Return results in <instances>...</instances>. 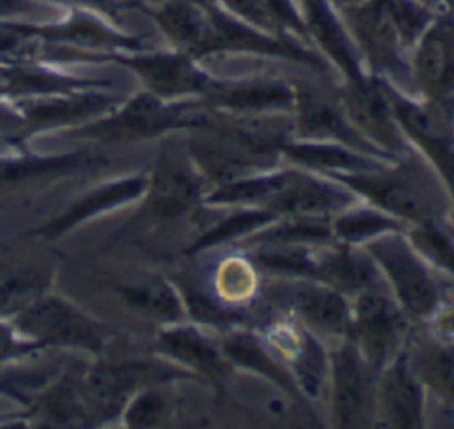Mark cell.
<instances>
[{"mask_svg":"<svg viewBox=\"0 0 454 429\" xmlns=\"http://www.w3.org/2000/svg\"><path fill=\"white\" fill-rule=\"evenodd\" d=\"M192 372L156 360H99L78 381L89 424L121 413L124 402L138 390L170 379L192 378Z\"/></svg>","mask_w":454,"mask_h":429,"instance_id":"obj_1","label":"cell"},{"mask_svg":"<svg viewBox=\"0 0 454 429\" xmlns=\"http://www.w3.org/2000/svg\"><path fill=\"white\" fill-rule=\"evenodd\" d=\"M11 321L23 337L37 342L46 351L50 347H69L99 355L110 339V328L105 323L51 291L39 296Z\"/></svg>","mask_w":454,"mask_h":429,"instance_id":"obj_2","label":"cell"},{"mask_svg":"<svg viewBox=\"0 0 454 429\" xmlns=\"http://www.w3.org/2000/svg\"><path fill=\"white\" fill-rule=\"evenodd\" d=\"M333 176L376 206L417 223L431 222L442 211V197H438L429 176L417 167Z\"/></svg>","mask_w":454,"mask_h":429,"instance_id":"obj_3","label":"cell"},{"mask_svg":"<svg viewBox=\"0 0 454 429\" xmlns=\"http://www.w3.org/2000/svg\"><path fill=\"white\" fill-rule=\"evenodd\" d=\"M204 122L206 117L193 106H165L153 94H138L112 115L82 126L71 135L101 142H135L153 138L172 128Z\"/></svg>","mask_w":454,"mask_h":429,"instance_id":"obj_4","label":"cell"},{"mask_svg":"<svg viewBox=\"0 0 454 429\" xmlns=\"http://www.w3.org/2000/svg\"><path fill=\"white\" fill-rule=\"evenodd\" d=\"M371 255L388 275L403 307L413 316H429L438 303L436 285L411 246L395 234L374 236L367 245Z\"/></svg>","mask_w":454,"mask_h":429,"instance_id":"obj_5","label":"cell"},{"mask_svg":"<svg viewBox=\"0 0 454 429\" xmlns=\"http://www.w3.org/2000/svg\"><path fill=\"white\" fill-rule=\"evenodd\" d=\"M147 186L149 176L145 174H129L108 179L80 195L60 214L32 229L30 236L43 241H53L89 220L144 199Z\"/></svg>","mask_w":454,"mask_h":429,"instance_id":"obj_6","label":"cell"},{"mask_svg":"<svg viewBox=\"0 0 454 429\" xmlns=\"http://www.w3.org/2000/svg\"><path fill=\"white\" fill-rule=\"evenodd\" d=\"M106 163L108 160L92 149L35 154L23 145L0 156V188L64 177L82 170L103 167Z\"/></svg>","mask_w":454,"mask_h":429,"instance_id":"obj_7","label":"cell"},{"mask_svg":"<svg viewBox=\"0 0 454 429\" xmlns=\"http://www.w3.org/2000/svg\"><path fill=\"white\" fill-rule=\"evenodd\" d=\"M355 333L371 369L380 367L399 340L404 321L381 289L364 291L356 301Z\"/></svg>","mask_w":454,"mask_h":429,"instance_id":"obj_8","label":"cell"},{"mask_svg":"<svg viewBox=\"0 0 454 429\" xmlns=\"http://www.w3.org/2000/svg\"><path fill=\"white\" fill-rule=\"evenodd\" d=\"M115 98L105 96L99 92L87 94H46V96H32L21 98L16 103V110L25 121L23 140L30 133H37L43 129L69 126L87 117L106 112L115 105Z\"/></svg>","mask_w":454,"mask_h":429,"instance_id":"obj_9","label":"cell"},{"mask_svg":"<svg viewBox=\"0 0 454 429\" xmlns=\"http://www.w3.org/2000/svg\"><path fill=\"white\" fill-rule=\"evenodd\" d=\"M200 193V183L192 168L174 158L161 156L149 176L142 211L151 218H177L199 204Z\"/></svg>","mask_w":454,"mask_h":429,"instance_id":"obj_10","label":"cell"},{"mask_svg":"<svg viewBox=\"0 0 454 429\" xmlns=\"http://www.w3.org/2000/svg\"><path fill=\"white\" fill-rule=\"evenodd\" d=\"M117 298L133 312L163 324L183 323L186 310L177 287L161 277H142L112 285Z\"/></svg>","mask_w":454,"mask_h":429,"instance_id":"obj_11","label":"cell"},{"mask_svg":"<svg viewBox=\"0 0 454 429\" xmlns=\"http://www.w3.org/2000/svg\"><path fill=\"white\" fill-rule=\"evenodd\" d=\"M277 294L316 328L337 333L349 330L348 303L332 285L296 282L280 287Z\"/></svg>","mask_w":454,"mask_h":429,"instance_id":"obj_12","label":"cell"},{"mask_svg":"<svg viewBox=\"0 0 454 429\" xmlns=\"http://www.w3.org/2000/svg\"><path fill=\"white\" fill-rule=\"evenodd\" d=\"M367 360L355 344H346L333 355V406L340 425H353L367 399Z\"/></svg>","mask_w":454,"mask_h":429,"instance_id":"obj_13","label":"cell"},{"mask_svg":"<svg viewBox=\"0 0 454 429\" xmlns=\"http://www.w3.org/2000/svg\"><path fill=\"white\" fill-rule=\"evenodd\" d=\"M353 199L342 190L296 172H287L286 183L268 202L271 211L316 216L348 207Z\"/></svg>","mask_w":454,"mask_h":429,"instance_id":"obj_14","label":"cell"},{"mask_svg":"<svg viewBox=\"0 0 454 429\" xmlns=\"http://www.w3.org/2000/svg\"><path fill=\"white\" fill-rule=\"evenodd\" d=\"M156 349L211 379H222L227 374L220 351L200 332L183 323L161 330Z\"/></svg>","mask_w":454,"mask_h":429,"instance_id":"obj_15","label":"cell"},{"mask_svg":"<svg viewBox=\"0 0 454 429\" xmlns=\"http://www.w3.org/2000/svg\"><path fill=\"white\" fill-rule=\"evenodd\" d=\"M53 268L41 262H0V317L12 319L50 291Z\"/></svg>","mask_w":454,"mask_h":429,"instance_id":"obj_16","label":"cell"},{"mask_svg":"<svg viewBox=\"0 0 454 429\" xmlns=\"http://www.w3.org/2000/svg\"><path fill=\"white\" fill-rule=\"evenodd\" d=\"M121 62L137 71L151 90L160 96L197 92L207 87V80L186 58L177 55L121 58Z\"/></svg>","mask_w":454,"mask_h":429,"instance_id":"obj_17","label":"cell"},{"mask_svg":"<svg viewBox=\"0 0 454 429\" xmlns=\"http://www.w3.org/2000/svg\"><path fill=\"white\" fill-rule=\"evenodd\" d=\"M380 399L385 417L394 425H420L422 394L406 356H399L383 374Z\"/></svg>","mask_w":454,"mask_h":429,"instance_id":"obj_18","label":"cell"},{"mask_svg":"<svg viewBox=\"0 0 454 429\" xmlns=\"http://www.w3.org/2000/svg\"><path fill=\"white\" fill-rule=\"evenodd\" d=\"M316 278L342 291H372L381 289V278L367 255L348 246L335 248L316 261Z\"/></svg>","mask_w":454,"mask_h":429,"instance_id":"obj_19","label":"cell"},{"mask_svg":"<svg viewBox=\"0 0 454 429\" xmlns=\"http://www.w3.org/2000/svg\"><path fill=\"white\" fill-rule=\"evenodd\" d=\"M222 351L223 356L234 363L266 376L282 390L289 392L296 401H300V392L293 376L264 349V346L254 335L247 332H234L223 339Z\"/></svg>","mask_w":454,"mask_h":429,"instance_id":"obj_20","label":"cell"},{"mask_svg":"<svg viewBox=\"0 0 454 429\" xmlns=\"http://www.w3.org/2000/svg\"><path fill=\"white\" fill-rule=\"evenodd\" d=\"M349 113L355 122L364 128L374 140L397 151L403 147L401 138L390 121V108L385 98L372 87L358 82L348 98Z\"/></svg>","mask_w":454,"mask_h":429,"instance_id":"obj_21","label":"cell"},{"mask_svg":"<svg viewBox=\"0 0 454 429\" xmlns=\"http://www.w3.org/2000/svg\"><path fill=\"white\" fill-rule=\"evenodd\" d=\"M300 126L303 135L319 136V138H335L358 149L360 152L380 154L378 147L364 140L351 126H348V122L332 106H328L323 101H317L312 98H305L301 101Z\"/></svg>","mask_w":454,"mask_h":429,"instance_id":"obj_22","label":"cell"},{"mask_svg":"<svg viewBox=\"0 0 454 429\" xmlns=\"http://www.w3.org/2000/svg\"><path fill=\"white\" fill-rule=\"evenodd\" d=\"M280 149L296 163L314 168H333L348 174L381 170V165L358 152L330 144H282Z\"/></svg>","mask_w":454,"mask_h":429,"instance_id":"obj_23","label":"cell"},{"mask_svg":"<svg viewBox=\"0 0 454 429\" xmlns=\"http://www.w3.org/2000/svg\"><path fill=\"white\" fill-rule=\"evenodd\" d=\"M71 381L66 378L55 379L39 395H35L34 401H30L28 408L53 425L89 424L78 383Z\"/></svg>","mask_w":454,"mask_h":429,"instance_id":"obj_24","label":"cell"},{"mask_svg":"<svg viewBox=\"0 0 454 429\" xmlns=\"http://www.w3.org/2000/svg\"><path fill=\"white\" fill-rule=\"evenodd\" d=\"M419 69L426 85L447 92L454 87V50L450 35H429L419 53Z\"/></svg>","mask_w":454,"mask_h":429,"instance_id":"obj_25","label":"cell"},{"mask_svg":"<svg viewBox=\"0 0 454 429\" xmlns=\"http://www.w3.org/2000/svg\"><path fill=\"white\" fill-rule=\"evenodd\" d=\"M287 172L271 174L254 179H232L220 183L216 190L207 195V202L213 204H243V202H264L268 204L271 197L286 183Z\"/></svg>","mask_w":454,"mask_h":429,"instance_id":"obj_26","label":"cell"},{"mask_svg":"<svg viewBox=\"0 0 454 429\" xmlns=\"http://www.w3.org/2000/svg\"><path fill=\"white\" fill-rule=\"evenodd\" d=\"M415 370L438 394L454 401V346L433 344L422 347L415 360Z\"/></svg>","mask_w":454,"mask_h":429,"instance_id":"obj_27","label":"cell"},{"mask_svg":"<svg viewBox=\"0 0 454 429\" xmlns=\"http://www.w3.org/2000/svg\"><path fill=\"white\" fill-rule=\"evenodd\" d=\"M216 101L234 106V108H268V106H286L291 103V90L275 82L247 83L231 89H222L215 94Z\"/></svg>","mask_w":454,"mask_h":429,"instance_id":"obj_28","label":"cell"},{"mask_svg":"<svg viewBox=\"0 0 454 429\" xmlns=\"http://www.w3.org/2000/svg\"><path fill=\"white\" fill-rule=\"evenodd\" d=\"M307 5H309V14H310L312 28H314L316 35L319 37V41L323 43V46L332 53V57H335V60L353 78H358L356 60H355L353 53H351V48H349L342 30L335 23V20H332V16H330L328 9L325 7V4L321 0H307Z\"/></svg>","mask_w":454,"mask_h":429,"instance_id":"obj_29","label":"cell"},{"mask_svg":"<svg viewBox=\"0 0 454 429\" xmlns=\"http://www.w3.org/2000/svg\"><path fill=\"white\" fill-rule=\"evenodd\" d=\"M277 213L271 209H252V211H239L222 222H218L215 227H211L207 232H204L190 248L188 252H199L202 248L215 246L218 243H225L232 238H239L261 225H268L270 222L277 220Z\"/></svg>","mask_w":454,"mask_h":429,"instance_id":"obj_30","label":"cell"},{"mask_svg":"<svg viewBox=\"0 0 454 429\" xmlns=\"http://www.w3.org/2000/svg\"><path fill=\"white\" fill-rule=\"evenodd\" d=\"M168 415L165 395L156 385L135 392L122 406L119 418L126 427H154L161 425Z\"/></svg>","mask_w":454,"mask_h":429,"instance_id":"obj_31","label":"cell"},{"mask_svg":"<svg viewBox=\"0 0 454 429\" xmlns=\"http://www.w3.org/2000/svg\"><path fill=\"white\" fill-rule=\"evenodd\" d=\"M399 229V222L394 218H388L376 211H353L346 213L333 223V234L342 238L348 243L362 241V239H372L374 236L385 234L388 230Z\"/></svg>","mask_w":454,"mask_h":429,"instance_id":"obj_32","label":"cell"},{"mask_svg":"<svg viewBox=\"0 0 454 429\" xmlns=\"http://www.w3.org/2000/svg\"><path fill=\"white\" fill-rule=\"evenodd\" d=\"M332 229L325 220L316 216H300L291 222L266 229L255 238L259 243L270 245H291L298 241H325L332 236Z\"/></svg>","mask_w":454,"mask_h":429,"instance_id":"obj_33","label":"cell"},{"mask_svg":"<svg viewBox=\"0 0 454 429\" xmlns=\"http://www.w3.org/2000/svg\"><path fill=\"white\" fill-rule=\"evenodd\" d=\"M254 261L264 269L282 275L316 278L317 273L316 261L305 250L293 248L289 245H280V248L261 250L255 254Z\"/></svg>","mask_w":454,"mask_h":429,"instance_id":"obj_34","label":"cell"},{"mask_svg":"<svg viewBox=\"0 0 454 429\" xmlns=\"http://www.w3.org/2000/svg\"><path fill=\"white\" fill-rule=\"evenodd\" d=\"M160 23L179 43L200 51L206 39V25L195 11L186 5H168L160 12Z\"/></svg>","mask_w":454,"mask_h":429,"instance_id":"obj_35","label":"cell"},{"mask_svg":"<svg viewBox=\"0 0 454 429\" xmlns=\"http://www.w3.org/2000/svg\"><path fill=\"white\" fill-rule=\"evenodd\" d=\"M293 365L303 390L314 397L325 379L326 358L321 346L307 333L300 337L298 351L293 356Z\"/></svg>","mask_w":454,"mask_h":429,"instance_id":"obj_36","label":"cell"},{"mask_svg":"<svg viewBox=\"0 0 454 429\" xmlns=\"http://www.w3.org/2000/svg\"><path fill=\"white\" fill-rule=\"evenodd\" d=\"M177 291L181 294L184 310L197 323L209 324V326H225V324H231L239 319V316L236 312H231L229 308L222 307L209 294L202 292L195 285L183 284V280H179Z\"/></svg>","mask_w":454,"mask_h":429,"instance_id":"obj_37","label":"cell"},{"mask_svg":"<svg viewBox=\"0 0 454 429\" xmlns=\"http://www.w3.org/2000/svg\"><path fill=\"white\" fill-rule=\"evenodd\" d=\"M411 241L433 262L454 275V239L434 220L417 223V229L411 230Z\"/></svg>","mask_w":454,"mask_h":429,"instance_id":"obj_38","label":"cell"},{"mask_svg":"<svg viewBox=\"0 0 454 429\" xmlns=\"http://www.w3.org/2000/svg\"><path fill=\"white\" fill-rule=\"evenodd\" d=\"M44 351L46 349L43 346L23 337L11 319L0 317V369L11 367L27 356H34Z\"/></svg>","mask_w":454,"mask_h":429,"instance_id":"obj_39","label":"cell"},{"mask_svg":"<svg viewBox=\"0 0 454 429\" xmlns=\"http://www.w3.org/2000/svg\"><path fill=\"white\" fill-rule=\"evenodd\" d=\"M419 144L431 156V160L438 167L440 174L443 176V179L454 197V144H452V140L445 133H440V135L424 138Z\"/></svg>","mask_w":454,"mask_h":429,"instance_id":"obj_40","label":"cell"},{"mask_svg":"<svg viewBox=\"0 0 454 429\" xmlns=\"http://www.w3.org/2000/svg\"><path fill=\"white\" fill-rule=\"evenodd\" d=\"M387 7H388L390 20H394L397 28L408 39H411L426 21V16L419 9H415L413 5L403 0H387Z\"/></svg>","mask_w":454,"mask_h":429,"instance_id":"obj_41","label":"cell"},{"mask_svg":"<svg viewBox=\"0 0 454 429\" xmlns=\"http://www.w3.org/2000/svg\"><path fill=\"white\" fill-rule=\"evenodd\" d=\"M23 131H25V121L20 115V112L0 105V135L23 142Z\"/></svg>","mask_w":454,"mask_h":429,"instance_id":"obj_42","label":"cell"},{"mask_svg":"<svg viewBox=\"0 0 454 429\" xmlns=\"http://www.w3.org/2000/svg\"><path fill=\"white\" fill-rule=\"evenodd\" d=\"M229 4L232 7H236L239 12L250 16L252 20H255L259 23L270 21V16H268L264 5L261 4V0H229Z\"/></svg>","mask_w":454,"mask_h":429,"instance_id":"obj_43","label":"cell"},{"mask_svg":"<svg viewBox=\"0 0 454 429\" xmlns=\"http://www.w3.org/2000/svg\"><path fill=\"white\" fill-rule=\"evenodd\" d=\"M0 392L23 402L25 406H30V397L25 395L21 390H20V379H16L14 376H2L0 374Z\"/></svg>","mask_w":454,"mask_h":429,"instance_id":"obj_44","label":"cell"},{"mask_svg":"<svg viewBox=\"0 0 454 429\" xmlns=\"http://www.w3.org/2000/svg\"><path fill=\"white\" fill-rule=\"evenodd\" d=\"M23 147V142L21 140H14V138H7V136H2L0 135V156L11 152V151H16Z\"/></svg>","mask_w":454,"mask_h":429,"instance_id":"obj_45","label":"cell"},{"mask_svg":"<svg viewBox=\"0 0 454 429\" xmlns=\"http://www.w3.org/2000/svg\"><path fill=\"white\" fill-rule=\"evenodd\" d=\"M27 5L18 2V0H0V14H9V12H20Z\"/></svg>","mask_w":454,"mask_h":429,"instance_id":"obj_46","label":"cell"},{"mask_svg":"<svg viewBox=\"0 0 454 429\" xmlns=\"http://www.w3.org/2000/svg\"><path fill=\"white\" fill-rule=\"evenodd\" d=\"M440 326H442L447 333H454V312L443 314V317L440 319Z\"/></svg>","mask_w":454,"mask_h":429,"instance_id":"obj_47","label":"cell"},{"mask_svg":"<svg viewBox=\"0 0 454 429\" xmlns=\"http://www.w3.org/2000/svg\"><path fill=\"white\" fill-rule=\"evenodd\" d=\"M96 2H99V0H96Z\"/></svg>","mask_w":454,"mask_h":429,"instance_id":"obj_48","label":"cell"}]
</instances>
